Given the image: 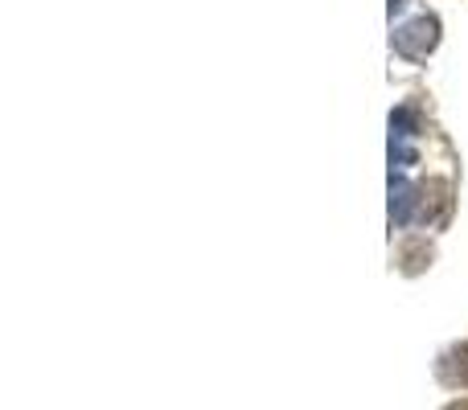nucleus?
<instances>
[{
    "instance_id": "1",
    "label": "nucleus",
    "mask_w": 468,
    "mask_h": 410,
    "mask_svg": "<svg viewBox=\"0 0 468 410\" xmlns=\"http://www.w3.org/2000/svg\"><path fill=\"white\" fill-rule=\"evenodd\" d=\"M436 29H440L436 16H415V21L399 25L395 37H390V46H395L403 58L420 62V58H428L431 49H436V41H440V33H436Z\"/></svg>"
},
{
    "instance_id": "2",
    "label": "nucleus",
    "mask_w": 468,
    "mask_h": 410,
    "mask_svg": "<svg viewBox=\"0 0 468 410\" xmlns=\"http://www.w3.org/2000/svg\"><path fill=\"white\" fill-rule=\"evenodd\" d=\"M420 205V189L411 185L407 177H395L390 173V226H407Z\"/></svg>"
},
{
    "instance_id": "3",
    "label": "nucleus",
    "mask_w": 468,
    "mask_h": 410,
    "mask_svg": "<svg viewBox=\"0 0 468 410\" xmlns=\"http://www.w3.org/2000/svg\"><path fill=\"white\" fill-rule=\"evenodd\" d=\"M411 136H415V111L411 107H399V111L390 115V140H403L407 144Z\"/></svg>"
},
{
    "instance_id": "4",
    "label": "nucleus",
    "mask_w": 468,
    "mask_h": 410,
    "mask_svg": "<svg viewBox=\"0 0 468 410\" xmlns=\"http://www.w3.org/2000/svg\"><path fill=\"white\" fill-rule=\"evenodd\" d=\"M403 5H407V0H390V16H395L399 8H403Z\"/></svg>"
},
{
    "instance_id": "5",
    "label": "nucleus",
    "mask_w": 468,
    "mask_h": 410,
    "mask_svg": "<svg viewBox=\"0 0 468 410\" xmlns=\"http://www.w3.org/2000/svg\"><path fill=\"white\" fill-rule=\"evenodd\" d=\"M448 410H468V403H461V406H448Z\"/></svg>"
}]
</instances>
